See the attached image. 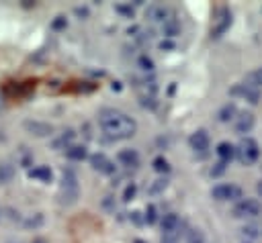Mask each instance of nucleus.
<instances>
[{
	"instance_id": "obj_16",
	"label": "nucleus",
	"mask_w": 262,
	"mask_h": 243,
	"mask_svg": "<svg viewBox=\"0 0 262 243\" xmlns=\"http://www.w3.org/2000/svg\"><path fill=\"white\" fill-rule=\"evenodd\" d=\"M29 178L39 180V182H51L53 174H51V169H49L47 165H37V167H33V169H29Z\"/></svg>"
},
{
	"instance_id": "obj_4",
	"label": "nucleus",
	"mask_w": 262,
	"mask_h": 243,
	"mask_svg": "<svg viewBox=\"0 0 262 243\" xmlns=\"http://www.w3.org/2000/svg\"><path fill=\"white\" fill-rule=\"evenodd\" d=\"M235 155L239 157L242 163L250 165V163L258 161V157H260V147H258V143H256L252 137H246V139H242L239 145L235 147Z\"/></svg>"
},
{
	"instance_id": "obj_5",
	"label": "nucleus",
	"mask_w": 262,
	"mask_h": 243,
	"mask_svg": "<svg viewBox=\"0 0 262 243\" xmlns=\"http://www.w3.org/2000/svg\"><path fill=\"white\" fill-rule=\"evenodd\" d=\"M229 94H231V96H239V98H244V100L250 102V104H258V102H260V88L254 86V84H250V82L235 84V86L229 90Z\"/></svg>"
},
{
	"instance_id": "obj_27",
	"label": "nucleus",
	"mask_w": 262,
	"mask_h": 243,
	"mask_svg": "<svg viewBox=\"0 0 262 243\" xmlns=\"http://www.w3.org/2000/svg\"><path fill=\"white\" fill-rule=\"evenodd\" d=\"M250 84H254V86H260L262 84V67H258L256 71L250 74Z\"/></svg>"
},
{
	"instance_id": "obj_21",
	"label": "nucleus",
	"mask_w": 262,
	"mask_h": 243,
	"mask_svg": "<svg viewBox=\"0 0 262 243\" xmlns=\"http://www.w3.org/2000/svg\"><path fill=\"white\" fill-rule=\"evenodd\" d=\"M162 29H164V35H168V37H174V35H178L180 33V22L176 20V18H168L164 25H162Z\"/></svg>"
},
{
	"instance_id": "obj_33",
	"label": "nucleus",
	"mask_w": 262,
	"mask_h": 243,
	"mask_svg": "<svg viewBox=\"0 0 262 243\" xmlns=\"http://www.w3.org/2000/svg\"><path fill=\"white\" fill-rule=\"evenodd\" d=\"M160 49H162V51H164V49H174V43H172V41H162V43H160Z\"/></svg>"
},
{
	"instance_id": "obj_31",
	"label": "nucleus",
	"mask_w": 262,
	"mask_h": 243,
	"mask_svg": "<svg viewBox=\"0 0 262 243\" xmlns=\"http://www.w3.org/2000/svg\"><path fill=\"white\" fill-rule=\"evenodd\" d=\"M63 27H66V18L63 16H57L53 20V29H63Z\"/></svg>"
},
{
	"instance_id": "obj_38",
	"label": "nucleus",
	"mask_w": 262,
	"mask_h": 243,
	"mask_svg": "<svg viewBox=\"0 0 262 243\" xmlns=\"http://www.w3.org/2000/svg\"><path fill=\"white\" fill-rule=\"evenodd\" d=\"M133 243H145V241H141V239H135V241H133Z\"/></svg>"
},
{
	"instance_id": "obj_32",
	"label": "nucleus",
	"mask_w": 262,
	"mask_h": 243,
	"mask_svg": "<svg viewBox=\"0 0 262 243\" xmlns=\"http://www.w3.org/2000/svg\"><path fill=\"white\" fill-rule=\"evenodd\" d=\"M160 243H178V239H176V235H164Z\"/></svg>"
},
{
	"instance_id": "obj_37",
	"label": "nucleus",
	"mask_w": 262,
	"mask_h": 243,
	"mask_svg": "<svg viewBox=\"0 0 262 243\" xmlns=\"http://www.w3.org/2000/svg\"><path fill=\"white\" fill-rule=\"evenodd\" d=\"M33 243H47V241H45V239H35Z\"/></svg>"
},
{
	"instance_id": "obj_23",
	"label": "nucleus",
	"mask_w": 262,
	"mask_h": 243,
	"mask_svg": "<svg viewBox=\"0 0 262 243\" xmlns=\"http://www.w3.org/2000/svg\"><path fill=\"white\" fill-rule=\"evenodd\" d=\"M151 165H154V169L158 172V174H168L170 172V163H168V159L166 157H156L154 161H151Z\"/></svg>"
},
{
	"instance_id": "obj_1",
	"label": "nucleus",
	"mask_w": 262,
	"mask_h": 243,
	"mask_svg": "<svg viewBox=\"0 0 262 243\" xmlns=\"http://www.w3.org/2000/svg\"><path fill=\"white\" fill-rule=\"evenodd\" d=\"M98 125L111 139H129L137 131V123L127 112L117 108H102L98 114Z\"/></svg>"
},
{
	"instance_id": "obj_34",
	"label": "nucleus",
	"mask_w": 262,
	"mask_h": 243,
	"mask_svg": "<svg viewBox=\"0 0 262 243\" xmlns=\"http://www.w3.org/2000/svg\"><path fill=\"white\" fill-rule=\"evenodd\" d=\"M223 169H225V163H223V161H219V163H217V167H215L211 174H213V176H217V174H221Z\"/></svg>"
},
{
	"instance_id": "obj_2",
	"label": "nucleus",
	"mask_w": 262,
	"mask_h": 243,
	"mask_svg": "<svg viewBox=\"0 0 262 243\" xmlns=\"http://www.w3.org/2000/svg\"><path fill=\"white\" fill-rule=\"evenodd\" d=\"M76 198H78V178L74 169H66L61 176V186H59V202L74 204Z\"/></svg>"
},
{
	"instance_id": "obj_11",
	"label": "nucleus",
	"mask_w": 262,
	"mask_h": 243,
	"mask_svg": "<svg viewBox=\"0 0 262 243\" xmlns=\"http://www.w3.org/2000/svg\"><path fill=\"white\" fill-rule=\"evenodd\" d=\"M23 125H25V129H27L31 135H35V137H49V135L53 133V127L47 125V123H41V120H25Z\"/></svg>"
},
{
	"instance_id": "obj_29",
	"label": "nucleus",
	"mask_w": 262,
	"mask_h": 243,
	"mask_svg": "<svg viewBox=\"0 0 262 243\" xmlns=\"http://www.w3.org/2000/svg\"><path fill=\"white\" fill-rule=\"evenodd\" d=\"M135 190H137L135 184H129V186L125 188V192H123V200H131V198L135 196Z\"/></svg>"
},
{
	"instance_id": "obj_24",
	"label": "nucleus",
	"mask_w": 262,
	"mask_h": 243,
	"mask_svg": "<svg viewBox=\"0 0 262 243\" xmlns=\"http://www.w3.org/2000/svg\"><path fill=\"white\" fill-rule=\"evenodd\" d=\"M186 243H205V235L201 229H188L186 231Z\"/></svg>"
},
{
	"instance_id": "obj_19",
	"label": "nucleus",
	"mask_w": 262,
	"mask_h": 243,
	"mask_svg": "<svg viewBox=\"0 0 262 243\" xmlns=\"http://www.w3.org/2000/svg\"><path fill=\"white\" fill-rule=\"evenodd\" d=\"M72 139H74V131H72V129L63 131V133L53 141V149H68L70 143H72Z\"/></svg>"
},
{
	"instance_id": "obj_28",
	"label": "nucleus",
	"mask_w": 262,
	"mask_h": 243,
	"mask_svg": "<svg viewBox=\"0 0 262 243\" xmlns=\"http://www.w3.org/2000/svg\"><path fill=\"white\" fill-rule=\"evenodd\" d=\"M166 186H168V182L166 180H156L154 184H151V192H162V190H166Z\"/></svg>"
},
{
	"instance_id": "obj_8",
	"label": "nucleus",
	"mask_w": 262,
	"mask_h": 243,
	"mask_svg": "<svg viewBox=\"0 0 262 243\" xmlns=\"http://www.w3.org/2000/svg\"><path fill=\"white\" fill-rule=\"evenodd\" d=\"M90 165H92V169H96V172H100V174H106V176L115 174V169H117L115 161H113L111 157H106L104 153H94V155H90Z\"/></svg>"
},
{
	"instance_id": "obj_7",
	"label": "nucleus",
	"mask_w": 262,
	"mask_h": 243,
	"mask_svg": "<svg viewBox=\"0 0 262 243\" xmlns=\"http://www.w3.org/2000/svg\"><path fill=\"white\" fill-rule=\"evenodd\" d=\"M229 27H231V12H229V8L221 6V8L217 10L215 22H213V27H211V37H213V39H219Z\"/></svg>"
},
{
	"instance_id": "obj_14",
	"label": "nucleus",
	"mask_w": 262,
	"mask_h": 243,
	"mask_svg": "<svg viewBox=\"0 0 262 243\" xmlns=\"http://www.w3.org/2000/svg\"><path fill=\"white\" fill-rule=\"evenodd\" d=\"M119 161L125 167H137L139 165V153L135 149H121L119 151Z\"/></svg>"
},
{
	"instance_id": "obj_35",
	"label": "nucleus",
	"mask_w": 262,
	"mask_h": 243,
	"mask_svg": "<svg viewBox=\"0 0 262 243\" xmlns=\"http://www.w3.org/2000/svg\"><path fill=\"white\" fill-rule=\"evenodd\" d=\"M76 14H80V16H86V14H88V10H86V8H76Z\"/></svg>"
},
{
	"instance_id": "obj_10",
	"label": "nucleus",
	"mask_w": 262,
	"mask_h": 243,
	"mask_svg": "<svg viewBox=\"0 0 262 243\" xmlns=\"http://www.w3.org/2000/svg\"><path fill=\"white\" fill-rule=\"evenodd\" d=\"M188 145H190V149H194V151H207L209 149V135H207V131L205 129H199V131H194L190 137H188Z\"/></svg>"
},
{
	"instance_id": "obj_3",
	"label": "nucleus",
	"mask_w": 262,
	"mask_h": 243,
	"mask_svg": "<svg viewBox=\"0 0 262 243\" xmlns=\"http://www.w3.org/2000/svg\"><path fill=\"white\" fill-rule=\"evenodd\" d=\"M231 212L235 218H256L262 214V204L256 198H242L235 202Z\"/></svg>"
},
{
	"instance_id": "obj_9",
	"label": "nucleus",
	"mask_w": 262,
	"mask_h": 243,
	"mask_svg": "<svg viewBox=\"0 0 262 243\" xmlns=\"http://www.w3.org/2000/svg\"><path fill=\"white\" fill-rule=\"evenodd\" d=\"M170 16H172V12H170V8L164 6V4H149V6L145 8V18L151 20V22H162V25H164Z\"/></svg>"
},
{
	"instance_id": "obj_13",
	"label": "nucleus",
	"mask_w": 262,
	"mask_h": 243,
	"mask_svg": "<svg viewBox=\"0 0 262 243\" xmlns=\"http://www.w3.org/2000/svg\"><path fill=\"white\" fill-rule=\"evenodd\" d=\"M252 127H254V114L252 112H239L237 116H235V131L239 133V135H244V133H250L252 131Z\"/></svg>"
},
{
	"instance_id": "obj_36",
	"label": "nucleus",
	"mask_w": 262,
	"mask_h": 243,
	"mask_svg": "<svg viewBox=\"0 0 262 243\" xmlns=\"http://www.w3.org/2000/svg\"><path fill=\"white\" fill-rule=\"evenodd\" d=\"M256 190H258V194H260V196H262V180H260V182H258V186H256Z\"/></svg>"
},
{
	"instance_id": "obj_17",
	"label": "nucleus",
	"mask_w": 262,
	"mask_h": 243,
	"mask_svg": "<svg viewBox=\"0 0 262 243\" xmlns=\"http://www.w3.org/2000/svg\"><path fill=\"white\" fill-rule=\"evenodd\" d=\"M235 114H237L235 104H233V102H227L225 106H221V108H219L217 118H219L221 123H229V120H233V118H235Z\"/></svg>"
},
{
	"instance_id": "obj_30",
	"label": "nucleus",
	"mask_w": 262,
	"mask_h": 243,
	"mask_svg": "<svg viewBox=\"0 0 262 243\" xmlns=\"http://www.w3.org/2000/svg\"><path fill=\"white\" fill-rule=\"evenodd\" d=\"M117 12H121V14H125V16L131 18V16H133V6H121V4H119V6H117Z\"/></svg>"
},
{
	"instance_id": "obj_26",
	"label": "nucleus",
	"mask_w": 262,
	"mask_h": 243,
	"mask_svg": "<svg viewBox=\"0 0 262 243\" xmlns=\"http://www.w3.org/2000/svg\"><path fill=\"white\" fill-rule=\"evenodd\" d=\"M139 67L145 69V71H151V69H154V61H151L147 55H141V57H139Z\"/></svg>"
},
{
	"instance_id": "obj_20",
	"label": "nucleus",
	"mask_w": 262,
	"mask_h": 243,
	"mask_svg": "<svg viewBox=\"0 0 262 243\" xmlns=\"http://www.w3.org/2000/svg\"><path fill=\"white\" fill-rule=\"evenodd\" d=\"M242 233L250 239H260L262 237V223H248V225H244Z\"/></svg>"
},
{
	"instance_id": "obj_15",
	"label": "nucleus",
	"mask_w": 262,
	"mask_h": 243,
	"mask_svg": "<svg viewBox=\"0 0 262 243\" xmlns=\"http://www.w3.org/2000/svg\"><path fill=\"white\" fill-rule=\"evenodd\" d=\"M215 151H217V155H219V159H221L223 163H229V161L235 157V147H233L229 141H221Z\"/></svg>"
},
{
	"instance_id": "obj_12",
	"label": "nucleus",
	"mask_w": 262,
	"mask_h": 243,
	"mask_svg": "<svg viewBox=\"0 0 262 243\" xmlns=\"http://www.w3.org/2000/svg\"><path fill=\"white\" fill-rule=\"evenodd\" d=\"M160 227H162V233H164V235H176L178 229H180V218H178V214H176V212L164 214L162 221H160Z\"/></svg>"
},
{
	"instance_id": "obj_6",
	"label": "nucleus",
	"mask_w": 262,
	"mask_h": 243,
	"mask_svg": "<svg viewBox=\"0 0 262 243\" xmlns=\"http://www.w3.org/2000/svg\"><path fill=\"white\" fill-rule=\"evenodd\" d=\"M211 196L215 200H221V202H225V200H239L242 198V188L235 186V184H217V186H213Z\"/></svg>"
},
{
	"instance_id": "obj_18",
	"label": "nucleus",
	"mask_w": 262,
	"mask_h": 243,
	"mask_svg": "<svg viewBox=\"0 0 262 243\" xmlns=\"http://www.w3.org/2000/svg\"><path fill=\"white\" fill-rule=\"evenodd\" d=\"M66 155H68L72 161H82V159L88 155V151H86L84 145H70V147L66 149Z\"/></svg>"
},
{
	"instance_id": "obj_25",
	"label": "nucleus",
	"mask_w": 262,
	"mask_h": 243,
	"mask_svg": "<svg viewBox=\"0 0 262 243\" xmlns=\"http://www.w3.org/2000/svg\"><path fill=\"white\" fill-rule=\"evenodd\" d=\"M158 221V212H156V206L154 204H147V208H145V223H156Z\"/></svg>"
},
{
	"instance_id": "obj_22",
	"label": "nucleus",
	"mask_w": 262,
	"mask_h": 243,
	"mask_svg": "<svg viewBox=\"0 0 262 243\" xmlns=\"http://www.w3.org/2000/svg\"><path fill=\"white\" fill-rule=\"evenodd\" d=\"M12 176H14V167L10 163H0V184L10 182Z\"/></svg>"
}]
</instances>
